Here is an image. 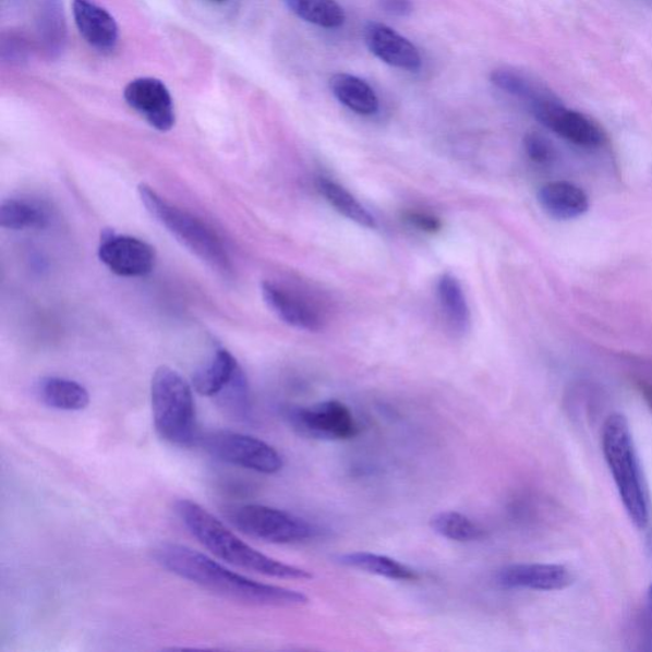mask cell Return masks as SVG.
Instances as JSON below:
<instances>
[{
  "mask_svg": "<svg viewBox=\"0 0 652 652\" xmlns=\"http://www.w3.org/2000/svg\"><path fill=\"white\" fill-rule=\"evenodd\" d=\"M317 189L338 214L365 229H376L374 216L347 189L326 178L317 180Z\"/></svg>",
  "mask_w": 652,
  "mask_h": 652,
  "instance_id": "7402d4cb",
  "label": "cell"
},
{
  "mask_svg": "<svg viewBox=\"0 0 652 652\" xmlns=\"http://www.w3.org/2000/svg\"><path fill=\"white\" fill-rule=\"evenodd\" d=\"M176 512L188 532L227 564L276 579L306 581L314 578L305 568L287 565L263 555L192 499H179Z\"/></svg>",
  "mask_w": 652,
  "mask_h": 652,
  "instance_id": "7a4b0ae2",
  "label": "cell"
},
{
  "mask_svg": "<svg viewBox=\"0 0 652 652\" xmlns=\"http://www.w3.org/2000/svg\"><path fill=\"white\" fill-rule=\"evenodd\" d=\"M367 48L382 62L409 72L419 71L422 59L419 49L393 28L370 22L363 32Z\"/></svg>",
  "mask_w": 652,
  "mask_h": 652,
  "instance_id": "4fadbf2b",
  "label": "cell"
},
{
  "mask_svg": "<svg viewBox=\"0 0 652 652\" xmlns=\"http://www.w3.org/2000/svg\"><path fill=\"white\" fill-rule=\"evenodd\" d=\"M198 446L219 461L261 474H277L285 467L282 455L275 447L239 432H208L200 436Z\"/></svg>",
  "mask_w": 652,
  "mask_h": 652,
  "instance_id": "52a82bcc",
  "label": "cell"
},
{
  "mask_svg": "<svg viewBox=\"0 0 652 652\" xmlns=\"http://www.w3.org/2000/svg\"><path fill=\"white\" fill-rule=\"evenodd\" d=\"M226 518L241 533L263 542L294 544L314 540L321 529L305 519L275 507L246 504L232 505L225 510Z\"/></svg>",
  "mask_w": 652,
  "mask_h": 652,
  "instance_id": "8992f818",
  "label": "cell"
},
{
  "mask_svg": "<svg viewBox=\"0 0 652 652\" xmlns=\"http://www.w3.org/2000/svg\"><path fill=\"white\" fill-rule=\"evenodd\" d=\"M491 82L504 93L526 101L528 106L543 100L545 97L555 95L552 90L543 85L542 82L530 77V75L503 68L491 73Z\"/></svg>",
  "mask_w": 652,
  "mask_h": 652,
  "instance_id": "603a6c76",
  "label": "cell"
},
{
  "mask_svg": "<svg viewBox=\"0 0 652 652\" xmlns=\"http://www.w3.org/2000/svg\"><path fill=\"white\" fill-rule=\"evenodd\" d=\"M212 2H216V3H226L227 0H212Z\"/></svg>",
  "mask_w": 652,
  "mask_h": 652,
  "instance_id": "e575fe53",
  "label": "cell"
},
{
  "mask_svg": "<svg viewBox=\"0 0 652 652\" xmlns=\"http://www.w3.org/2000/svg\"><path fill=\"white\" fill-rule=\"evenodd\" d=\"M430 527L436 534L452 542L469 543L485 538V530L478 522L458 511L434 515L430 520Z\"/></svg>",
  "mask_w": 652,
  "mask_h": 652,
  "instance_id": "484cf974",
  "label": "cell"
},
{
  "mask_svg": "<svg viewBox=\"0 0 652 652\" xmlns=\"http://www.w3.org/2000/svg\"><path fill=\"white\" fill-rule=\"evenodd\" d=\"M3 55H10L12 63L24 62L27 56V45L24 39H20L19 36H11L10 40L4 41Z\"/></svg>",
  "mask_w": 652,
  "mask_h": 652,
  "instance_id": "4dcf8cb0",
  "label": "cell"
},
{
  "mask_svg": "<svg viewBox=\"0 0 652 652\" xmlns=\"http://www.w3.org/2000/svg\"><path fill=\"white\" fill-rule=\"evenodd\" d=\"M639 390L641 391L643 399L647 400V403L652 409V385L641 382L639 383Z\"/></svg>",
  "mask_w": 652,
  "mask_h": 652,
  "instance_id": "836d02e7",
  "label": "cell"
},
{
  "mask_svg": "<svg viewBox=\"0 0 652 652\" xmlns=\"http://www.w3.org/2000/svg\"><path fill=\"white\" fill-rule=\"evenodd\" d=\"M299 19L323 28L343 26L346 13L337 0H285Z\"/></svg>",
  "mask_w": 652,
  "mask_h": 652,
  "instance_id": "d4e9b609",
  "label": "cell"
},
{
  "mask_svg": "<svg viewBox=\"0 0 652 652\" xmlns=\"http://www.w3.org/2000/svg\"><path fill=\"white\" fill-rule=\"evenodd\" d=\"M125 101L158 132H169L176 125V106L162 81L150 77L129 82L124 89Z\"/></svg>",
  "mask_w": 652,
  "mask_h": 652,
  "instance_id": "8fae6325",
  "label": "cell"
},
{
  "mask_svg": "<svg viewBox=\"0 0 652 652\" xmlns=\"http://www.w3.org/2000/svg\"><path fill=\"white\" fill-rule=\"evenodd\" d=\"M40 34L50 56L63 50L65 25L58 0H47L40 17Z\"/></svg>",
  "mask_w": 652,
  "mask_h": 652,
  "instance_id": "83f0119b",
  "label": "cell"
},
{
  "mask_svg": "<svg viewBox=\"0 0 652 652\" xmlns=\"http://www.w3.org/2000/svg\"><path fill=\"white\" fill-rule=\"evenodd\" d=\"M499 587L535 591L564 590L573 576L567 567L555 564H517L502 568L496 575Z\"/></svg>",
  "mask_w": 652,
  "mask_h": 652,
  "instance_id": "7c38bea8",
  "label": "cell"
},
{
  "mask_svg": "<svg viewBox=\"0 0 652 652\" xmlns=\"http://www.w3.org/2000/svg\"><path fill=\"white\" fill-rule=\"evenodd\" d=\"M603 454L628 518L636 528L649 524L650 503L631 427L624 414L613 413L602 431Z\"/></svg>",
  "mask_w": 652,
  "mask_h": 652,
  "instance_id": "3957f363",
  "label": "cell"
},
{
  "mask_svg": "<svg viewBox=\"0 0 652 652\" xmlns=\"http://www.w3.org/2000/svg\"><path fill=\"white\" fill-rule=\"evenodd\" d=\"M262 294L267 306L280 321L295 329L306 331H321L323 318L305 301L286 288L273 282L262 283Z\"/></svg>",
  "mask_w": 652,
  "mask_h": 652,
  "instance_id": "9a60e30c",
  "label": "cell"
},
{
  "mask_svg": "<svg viewBox=\"0 0 652 652\" xmlns=\"http://www.w3.org/2000/svg\"><path fill=\"white\" fill-rule=\"evenodd\" d=\"M538 202L545 214L560 221L578 218L587 214L590 207L587 193L567 181H553L543 185L538 193Z\"/></svg>",
  "mask_w": 652,
  "mask_h": 652,
  "instance_id": "2e32d148",
  "label": "cell"
},
{
  "mask_svg": "<svg viewBox=\"0 0 652 652\" xmlns=\"http://www.w3.org/2000/svg\"><path fill=\"white\" fill-rule=\"evenodd\" d=\"M439 307L450 328L459 335H466L470 328V309L459 279L445 273L436 286Z\"/></svg>",
  "mask_w": 652,
  "mask_h": 652,
  "instance_id": "ffe728a7",
  "label": "cell"
},
{
  "mask_svg": "<svg viewBox=\"0 0 652 652\" xmlns=\"http://www.w3.org/2000/svg\"><path fill=\"white\" fill-rule=\"evenodd\" d=\"M643 635L647 650L652 651V583L648 590L647 603H644Z\"/></svg>",
  "mask_w": 652,
  "mask_h": 652,
  "instance_id": "d6a6232c",
  "label": "cell"
},
{
  "mask_svg": "<svg viewBox=\"0 0 652 652\" xmlns=\"http://www.w3.org/2000/svg\"><path fill=\"white\" fill-rule=\"evenodd\" d=\"M384 12L396 17H407L413 12L412 0H381Z\"/></svg>",
  "mask_w": 652,
  "mask_h": 652,
  "instance_id": "1f68e13d",
  "label": "cell"
},
{
  "mask_svg": "<svg viewBox=\"0 0 652 652\" xmlns=\"http://www.w3.org/2000/svg\"><path fill=\"white\" fill-rule=\"evenodd\" d=\"M141 201L148 214L161 224L181 245L210 269L224 277L232 275V264L226 246L209 226L189 212L173 206L146 184L138 188Z\"/></svg>",
  "mask_w": 652,
  "mask_h": 652,
  "instance_id": "5b68a950",
  "label": "cell"
},
{
  "mask_svg": "<svg viewBox=\"0 0 652 652\" xmlns=\"http://www.w3.org/2000/svg\"><path fill=\"white\" fill-rule=\"evenodd\" d=\"M152 414L157 435L173 446H198L200 430L196 422L192 385L177 370L161 366L150 383Z\"/></svg>",
  "mask_w": 652,
  "mask_h": 652,
  "instance_id": "277c9868",
  "label": "cell"
},
{
  "mask_svg": "<svg viewBox=\"0 0 652 652\" xmlns=\"http://www.w3.org/2000/svg\"><path fill=\"white\" fill-rule=\"evenodd\" d=\"M72 9L75 26L90 47L100 51L117 48L119 27L108 11L93 0H73Z\"/></svg>",
  "mask_w": 652,
  "mask_h": 652,
  "instance_id": "5bb4252c",
  "label": "cell"
},
{
  "mask_svg": "<svg viewBox=\"0 0 652 652\" xmlns=\"http://www.w3.org/2000/svg\"><path fill=\"white\" fill-rule=\"evenodd\" d=\"M527 155L534 164L550 165L555 159V148L552 143L540 133H529L524 138Z\"/></svg>",
  "mask_w": 652,
  "mask_h": 652,
  "instance_id": "f1b7e54d",
  "label": "cell"
},
{
  "mask_svg": "<svg viewBox=\"0 0 652 652\" xmlns=\"http://www.w3.org/2000/svg\"><path fill=\"white\" fill-rule=\"evenodd\" d=\"M285 419L300 436L326 442H346L358 436L360 431L351 409L339 400L288 408Z\"/></svg>",
  "mask_w": 652,
  "mask_h": 652,
  "instance_id": "ba28073f",
  "label": "cell"
},
{
  "mask_svg": "<svg viewBox=\"0 0 652 652\" xmlns=\"http://www.w3.org/2000/svg\"><path fill=\"white\" fill-rule=\"evenodd\" d=\"M152 558L179 578L232 601L277 608H295L309 603V597L300 591L249 579L186 545L159 544L152 552Z\"/></svg>",
  "mask_w": 652,
  "mask_h": 652,
  "instance_id": "6da1fadb",
  "label": "cell"
},
{
  "mask_svg": "<svg viewBox=\"0 0 652 652\" xmlns=\"http://www.w3.org/2000/svg\"><path fill=\"white\" fill-rule=\"evenodd\" d=\"M37 397L45 406L58 411L79 412L89 405L85 386L63 377H45L36 386Z\"/></svg>",
  "mask_w": 652,
  "mask_h": 652,
  "instance_id": "e0dca14e",
  "label": "cell"
},
{
  "mask_svg": "<svg viewBox=\"0 0 652 652\" xmlns=\"http://www.w3.org/2000/svg\"><path fill=\"white\" fill-rule=\"evenodd\" d=\"M340 566L353 568L362 572L381 576L396 581H416L419 572L399 560L370 552H350L336 558Z\"/></svg>",
  "mask_w": 652,
  "mask_h": 652,
  "instance_id": "ac0fdd59",
  "label": "cell"
},
{
  "mask_svg": "<svg viewBox=\"0 0 652 652\" xmlns=\"http://www.w3.org/2000/svg\"><path fill=\"white\" fill-rule=\"evenodd\" d=\"M330 89L340 104L359 116H375L381 108L374 88L355 75L347 73L333 75Z\"/></svg>",
  "mask_w": 652,
  "mask_h": 652,
  "instance_id": "d6986e66",
  "label": "cell"
},
{
  "mask_svg": "<svg viewBox=\"0 0 652 652\" xmlns=\"http://www.w3.org/2000/svg\"><path fill=\"white\" fill-rule=\"evenodd\" d=\"M534 118L576 146L596 148L606 142L604 129L585 113L568 109L556 95L529 106Z\"/></svg>",
  "mask_w": 652,
  "mask_h": 652,
  "instance_id": "9c48e42d",
  "label": "cell"
},
{
  "mask_svg": "<svg viewBox=\"0 0 652 652\" xmlns=\"http://www.w3.org/2000/svg\"><path fill=\"white\" fill-rule=\"evenodd\" d=\"M240 370L237 359L229 351L219 350L206 366L196 371L193 376L194 389L201 396L216 398Z\"/></svg>",
  "mask_w": 652,
  "mask_h": 652,
  "instance_id": "44dd1931",
  "label": "cell"
},
{
  "mask_svg": "<svg viewBox=\"0 0 652 652\" xmlns=\"http://www.w3.org/2000/svg\"><path fill=\"white\" fill-rule=\"evenodd\" d=\"M217 403L232 419L245 422L252 420V401L246 376L242 369L233 381L216 397Z\"/></svg>",
  "mask_w": 652,
  "mask_h": 652,
  "instance_id": "4316f807",
  "label": "cell"
},
{
  "mask_svg": "<svg viewBox=\"0 0 652 652\" xmlns=\"http://www.w3.org/2000/svg\"><path fill=\"white\" fill-rule=\"evenodd\" d=\"M98 257L120 277H143L155 268L156 252L146 241L111 231L102 234Z\"/></svg>",
  "mask_w": 652,
  "mask_h": 652,
  "instance_id": "30bf717a",
  "label": "cell"
},
{
  "mask_svg": "<svg viewBox=\"0 0 652 652\" xmlns=\"http://www.w3.org/2000/svg\"><path fill=\"white\" fill-rule=\"evenodd\" d=\"M0 225L14 231L44 229L49 225V214L35 202L7 200L0 206Z\"/></svg>",
  "mask_w": 652,
  "mask_h": 652,
  "instance_id": "cb8c5ba5",
  "label": "cell"
},
{
  "mask_svg": "<svg viewBox=\"0 0 652 652\" xmlns=\"http://www.w3.org/2000/svg\"><path fill=\"white\" fill-rule=\"evenodd\" d=\"M405 221L414 227V229L427 233H436L443 229V222L439 221V218L428 214H422V212H408V214L405 215Z\"/></svg>",
  "mask_w": 652,
  "mask_h": 652,
  "instance_id": "f546056e",
  "label": "cell"
}]
</instances>
